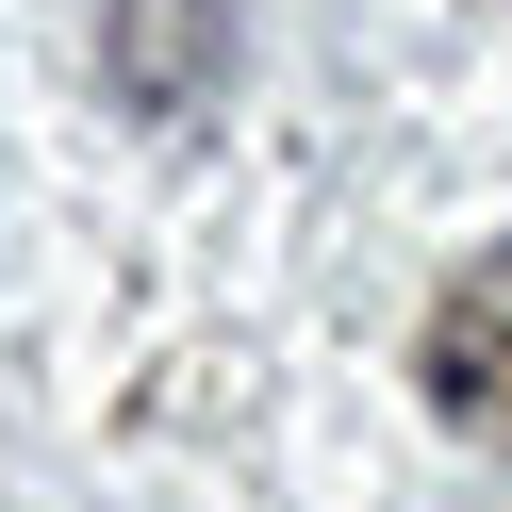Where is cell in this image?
<instances>
[{"mask_svg": "<svg viewBox=\"0 0 512 512\" xmlns=\"http://www.w3.org/2000/svg\"><path fill=\"white\" fill-rule=\"evenodd\" d=\"M413 380H430L446 430L512 446V248H479V265L446 281V314H430V347H413Z\"/></svg>", "mask_w": 512, "mask_h": 512, "instance_id": "1", "label": "cell"}, {"mask_svg": "<svg viewBox=\"0 0 512 512\" xmlns=\"http://www.w3.org/2000/svg\"><path fill=\"white\" fill-rule=\"evenodd\" d=\"M199 83H215V0H116V100L166 116Z\"/></svg>", "mask_w": 512, "mask_h": 512, "instance_id": "2", "label": "cell"}]
</instances>
